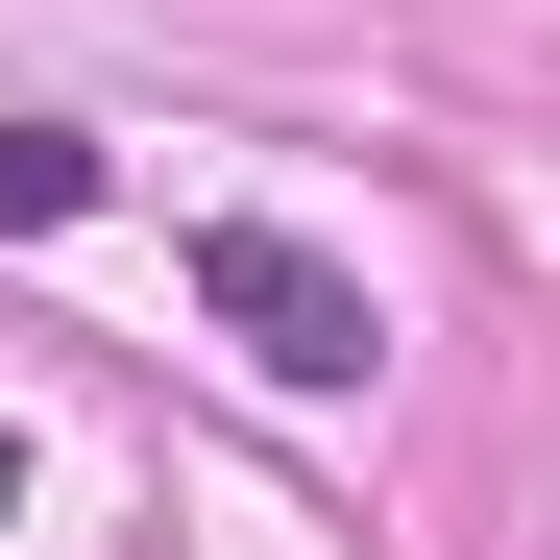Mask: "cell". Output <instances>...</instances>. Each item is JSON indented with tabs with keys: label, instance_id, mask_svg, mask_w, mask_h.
Returning <instances> with one entry per match:
<instances>
[{
	"label": "cell",
	"instance_id": "1",
	"mask_svg": "<svg viewBox=\"0 0 560 560\" xmlns=\"http://www.w3.org/2000/svg\"><path fill=\"white\" fill-rule=\"evenodd\" d=\"M171 268H196V317H220V341L268 365V390H365V365H390V317H365V268H317L293 220H196Z\"/></svg>",
	"mask_w": 560,
	"mask_h": 560
},
{
	"label": "cell",
	"instance_id": "3",
	"mask_svg": "<svg viewBox=\"0 0 560 560\" xmlns=\"http://www.w3.org/2000/svg\"><path fill=\"white\" fill-rule=\"evenodd\" d=\"M0 512H25V439H0Z\"/></svg>",
	"mask_w": 560,
	"mask_h": 560
},
{
	"label": "cell",
	"instance_id": "2",
	"mask_svg": "<svg viewBox=\"0 0 560 560\" xmlns=\"http://www.w3.org/2000/svg\"><path fill=\"white\" fill-rule=\"evenodd\" d=\"M0 220H25V244L98 220V122H0Z\"/></svg>",
	"mask_w": 560,
	"mask_h": 560
}]
</instances>
